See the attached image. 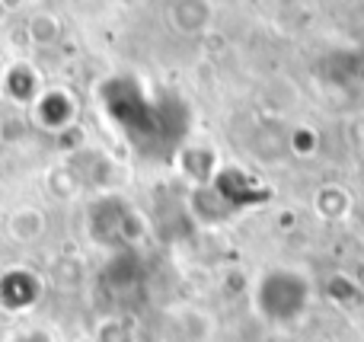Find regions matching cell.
<instances>
[{"instance_id": "7a4b0ae2", "label": "cell", "mask_w": 364, "mask_h": 342, "mask_svg": "<svg viewBox=\"0 0 364 342\" xmlns=\"http://www.w3.org/2000/svg\"><path fill=\"white\" fill-rule=\"evenodd\" d=\"M42 294V279L29 269H10L0 275V307L4 311H29Z\"/></svg>"}, {"instance_id": "3957f363", "label": "cell", "mask_w": 364, "mask_h": 342, "mask_svg": "<svg viewBox=\"0 0 364 342\" xmlns=\"http://www.w3.org/2000/svg\"><path fill=\"white\" fill-rule=\"evenodd\" d=\"M74 115H77V102L70 100L68 93H61V90H48V93H42L36 102V119H38V125L48 128V132L68 128L70 122H74Z\"/></svg>"}, {"instance_id": "30bf717a", "label": "cell", "mask_w": 364, "mask_h": 342, "mask_svg": "<svg viewBox=\"0 0 364 342\" xmlns=\"http://www.w3.org/2000/svg\"><path fill=\"white\" fill-rule=\"evenodd\" d=\"M19 4H23V0H0V6H4V10H19Z\"/></svg>"}, {"instance_id": "277c9868", "label": "cell", "mask_w": 364, "mask_h": 342, "mask_svg": "<svg viewBox=\"0 0 364 342\" xmlns=\"http://www.w3.org/2000/svg\"><path fill=\"white\" fill-rule=\"evenodd\" d=\"M6 230L16 243H36L45 234V215L38 208H16L6 221Z\"/></svg>"}, {"instance_id": "5b68a950", "label": "cell", "mask_w": 364, "mask_h": 342, "mask_svg": "<svg viewBox=\"0 0 364 342\" xmlns=\"http://www.w3.org/2000/svg\"><path fill=\"white\" fill-rule=\"evenodd\" d=\"M36 70L29 68V64H13V70L6 74V93H10V100L16 102H29L32 93H36Z\"/></svg>"}, {"instance_id": "8fae6325", "label": "cell", "mask_w": 364, "mask_h": 342, "mask_svg": "<svg viewBox=\"0 0 364 342\" xmlns=\"http://www.w3.org/2000/svg\"><path fill=\"white\" fill-rule=\"evenodd\" d=\"M0 16H4V6H0Z\"/></svg>"}, {"instance_id": "9c48e42d", "label": "cell", "mask_w": 364, "mask_h": 342, "mask_svg": "<svg viewBox=\"0 0 364 342\" xmlns=\"http://www.w3.org/2000/svg\"><path fill=\"white\" fill-rule=\"evenodd\" d=\"M10 342H55V339H51V333H45V330H23Z\"/></svg>"}, {"instance_id": "ba28073f", "label": "cell", "mask_w": 364, "mask_h": 342, "mask_svg": "<svg viewBox=\"0 0 364 342\" xmlns=\"http://www.w3.org/2000/svg\"><path fill=\"white\" fill-rule=\"evenodd\" d=\"M96 342H132V333H128L125 324H119V320H106V324L96 330Z\"/></svg>"}, {"instance_id": "8992f818", "label": "cell", "mask_w": 364, "mask_h": 342, "mask_svg": "<svg viewBox=\"0 0 364 342\" xmlns=\"http://www.w3.org/2000/svg\"><path fill=\"white\" fill-rule=\"evenodd\" d=\"M26 32H29V38L36 45H51L58 38V32H61V26H58V19L51 13H36L29 19V26H26Z\"/></svg>"}, {"instance_id": "6da1fadb", "label": "cell", "mask_w": 364, "mask_h": 342, "mask_svg": "<svg viewBox=\"0 0 364 342\" xmlns=\"http://www.w3.org/2000/svg\"><path fill=\"white\" fill-rule=\"evenodd\" d=\"M256 304L262 317L269 320H291L304 311L307 304V282L297 272L288 269H275V272L262 275L256 288Z\"/></svg>"}, {"instance_id": "52a82bcc", "label": "cell", "mask_w": 364, "mask_h": 342, "mask_svg": "<svg viewBox=\"0 0 364 342\" xmlns=\"http://www.w3.org/2000/svg\"><path fill=\"white\" fill-rule=\"evenodd\" d=\"M48 192L58 198H70L77 196V173L70 166H55L48 173Z\"/></svg>"}]
</instances>
